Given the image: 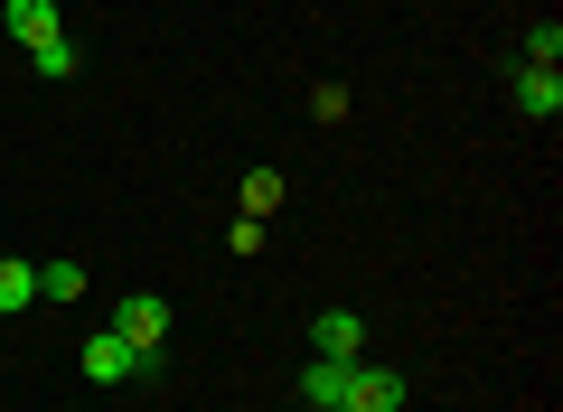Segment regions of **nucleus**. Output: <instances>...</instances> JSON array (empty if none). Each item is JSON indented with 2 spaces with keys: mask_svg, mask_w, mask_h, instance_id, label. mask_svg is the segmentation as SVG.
Segmentation results:
<instances>
[{
  "mask_svg": "<svg viewBox=\"0 0 563 412\" xmlns=\"http://www.w3.org/2000/svg\"><path fill=\"white\" fill-rule=\"evenodd\" d=\"M113 337H132L141 356H161V347H169V300L132 291V300H122V310H113Z\"/></svg>",
  "mask_w": 563,
  "mask_h": 412,
  "instance_id": "nucleus-1",
  "label": "nucleus"
},
{
  "mask_svg": "<svg viewBox=\"0 0 563 412\" xmlns=\"http://www.w3.org/2000/svg\"><path fill=\"white\" fill-rule=\"evenodd\" d=\"M76 356H85V375H95V385H132V375L151 366V356H141L132 337H113V329H103V337H85Z\"/></svg>",
  "mask_w": 563,
  "mask_h": 412,
  "instance_id": "nucleus-2",
  "label": "nucleus"
},
{
  "mask_svg": "<svg viewBox=\"0 0 563 412\" xmlns=\"http://www.w3.org/2000/svg\"><path fill=\"white\" fill-rule=\"evenodd\" d=\"M339 412H404V375H385V366H347V403Z\"/></svg>",
  "mask_w": 563,
  "mask_h": 412,
  "instance_id": "nucleus-3",
  "label": "nucleus"
},
{
  "mask_svg": "<svg viewBox=\"0 0 563 412\" xmlns=\"http://www.w3.org/2000/svg\"><path fill=\"white\" fill-rule=\"evenodd\" d=\"M357 347H366V319L357 310H320V319H310V356H347V366H357Z\"/></svg>",
  "mask_w": 563,
  "mask_h": 412,
  "instance_id": "nucleus-4",
  "label": "nucleus"
},
{
  "mask_svg": "<svg viewBox=\"0 0 563 412\" xmlns=\"http://www.w3.org/2000/svg\"><path fill=\"white\" fill-rule=\"evenodd\" d=\"M301 403L310 412H339L347 403V356H310V366H301Z\"/></svg>",
  "mask_w": 563,
  "mask_h": 412,
  "instance_id": "nucleus-5",
  "label": "nucleus"
},
{
  "mask_svg": "<svg viewBox=\"0 0 563 412\" xmlns=\"http://www.w3.org/2000/svg\"><path fill=\"white\" fill-rule=\"evenodd\" d=\"M0 29H10L20 47H47V38H66V29H57V0H10V10H0Z\"/></svg>",
  "mask_w": 563,
  "mask_h": 412,
  "instance_id": "nucleus-6",
  "label": "nucleus"
},
{
  "mask_svg": "<svg viewBox=\"0 0 563 412\" xmlns=\"http://www.w3.org/2000/svg\"><path fill=\"white\" fill-rule=\"evenodd\" d=\"M517 113H536V122L563 113V76H554V66H526V76H517Z\"/></svg>",
  "mask_w": 563,
  "mask_h": 412,
  "instance_id": "nucleus-7",
  "label": "nucleus"
},
{
  "mask_svg": "<svg viewBox=\"0 0 563 412\" xmlns=\"http://www.w3.org/2000/svg\"><path fill=\"white\" fill-rule=\"evenodd\" d=\"M29 300H38V272H29L20 254H0V319H10V310H29Z\"/></svg>",
  "mask_w": 563,
  "mask_h": 412,
  "instance_id": "nucleus-8",
  "label": "nucleus"
},
{
  "mask_svg": "<svg viewBox=\"0 0 563 412\" xmlns=\"http://www.w3.org/2000/svg\"><path fill=\"white\" fill-rule=\"evenodd\" d=\"M38 300H85V263H38Z\"/></svg>",
  "mask_w": 563,
  "mask_h": 412,
  "instance_id": "nucleus-9",
  "label": "nucleus"
},
{
  "mask_svg": "<svg viewBox=\"0 0 563 412\" xmlns=\"http://www.w3.org/2000/svg\"><path fill=\"white\" fill-rule=\"evenodd\" d=\"M282 207V169H244V216H273Z\"/></svg>",
  "mask_w": 563,
  "mask_h": 412,
  "instance_id": "nucleus-10",
  "label": "nucleus"
},
{
  "mask_svg": "<svg viewBox=\"0 0 563 412\" xmlns=\"http://www.w3.org/2000/svg\"><path fill=\"white\" fill-rule=\"evenodd\" d=\"M29 66H38V76H76V38H47V47H29Z\"/></svg>",
  "mask_w": 563,
  "mask_h": 412,
  "instance_id": "nucleus-11",
  "label": "nucleus"
},
{
  "mask_svg": "<svg viewBox=\"0 0 563 412\" xmlns=\"http://www.w3.org/2000/svg\"><path fill=\"white\" fill-rule=\"evenodd\" d=\"M310 122H347V85H310Z\"/></svg>",
  "mask_w": 563,
  "mask_h": 412,
  "instance_id": "nucleus-12",
  "label": "nucleus"
},
{
  "mask_svg": "<svg viewBox=\"0 0 563 412\" xmlns=\"http://www.w3.org/2000/svg\"><path fill=\"white\" fill-rule=\"evenodd\" d=\"M563 57V29L554 20H536V38H526V66H554Z\"/></svg>",
  "mask_w": 563,
  "mask_h": 412,
  "instance_id": "nucleus-13",
  "label": "nucleus"
}]
</instances>
